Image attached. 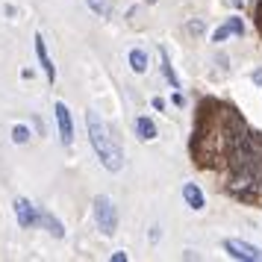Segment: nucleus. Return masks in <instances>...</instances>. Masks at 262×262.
<instances>
[{
  "label": "nucleus",
  "instance_id": "f257e3e1",
  "mask_svg": "<svg viewBox=\"0 0 262 262\" xmlns=\"http://www.w3.org/2000/svg\"><path fill=\"white\" fill-rule=\"evenodd\" d=\"M194 168L221 177V189L242 203H262V133L221 97H203L189 139Z\"/></svg>",
  "mask_w": 262,
  "mask_h": 262
},
{
  "label": "nucleus",
  "instance_id": "f03ea898",
  "mask_svg": "<svg viewBox=\"0 0 262 262\" xmlns=\"http://www.w3.org/2000/svg\"><path fill=\"white\" fill-rule=\"evenodd\" d=\"M85 127H89V139H92V147H95L97 159L103 162V168L106 171H121V165H124V154H121V144L118 139L109 133V127L100 121V115L97 112H85Z\"/></svg>",
  "mask_w": 262,
  "mask_h": 262
},
{
  "label": "nucleus",
  "instance_id": "7ed1b4c3",
  "mask_svg": "<svg viewBox=\"0 0 262 262\" xmlns=\"http://www.w3.org/2000/svg\"><path fill=\"white\" fill-rule=\"evenodd\" d=\"M95 221L100 227V233H115V227H118V209H115V203L109 201L106 194H97L95 198Z\"/></svg>",
  "mask_w": 262,
  "mask_h": 262
},
{
  "label": "nucleus",
  "instance_id": "20e7f679",
  "mask_svg": "<svg viewBox=\"0 0 262 262\" xmlns=\"http://www.w3.org/2000/svg\"><path fill=\"white\" fill-rule=\"evenodd\" d=\"M224 250L233 259H245V262H262V248H253L248 242L238 238H224Z\"/></svg>",
  "mask_w": 262,
  "mask_h": 262
},
{
  "label": "nucleus",
  "instance_id": "39448f33",
  "mask_svg": "<svg viewBox=\"0 0 262 262\" xmlns=\"http://www.w3.org/2000/svg\"><path fill=\"white\" fill-rule=\"evenodd\" d=\"M56 124H59V139H62V144H71V142H74V121H71V112H68V106H65L62 100H56Z\"/></svg>",
  "mask_w": 262,
  "mask_h": 262
},
{
  "label": "nucleus",
  "instance_id": "423d86ee",
  "mask_svg": "<svg viewBox=\"0 0 262 262\" xmlns=\"http://www.w3.org/2000/svg\"><path fill=\"white\" fill-rule=\"evenodd\" d=\"M15 215H18V224L24 227V230H30V227H36V218H38V209L33 206L30 201H15Z\"/></svg>",
  "mask_w": 262,
  "mask_h": 262
},
{
  "label": "nucleus",
  "instance_id": "0eeeda50",
  "mask_svg": "<svg viewBox=\"0 0 262 262\" xmlns=\"http://www.w3.org/2000/svg\"><path fill=\"white\" fill-rule=\"evenodd\" d=\"M36 56H38V62H41V68H45V74H48V80L53 83V80H56V65L50 62L48 41H45V36H41V33H36Z\"/></svg>",
  "mask_w": 262,
  "mask_h": 262
},
{
  "label": "nucleus",
  "instance_id": "6e6552de",
  "mask_svg": "<svg viewBox=\"0 0 262 262\" xmlns=\"http://www.w3.org/2000/svg\"><path fill=\"white\" fill-rule=\"evenodd\" d=\"M245 33V24H242V18H230V21H224V24L218 27L212 33V41H224V38L230 36H242Z\"/></svg>",
  "mask_w": 262,
  "mask_h": 262
},
{
  "label": "nucleus",
  "instance_id": "1a4fd4ad",
  "mask_svg": "<svg viewBox=\"0 0 262 262\" xmlns=\"http://www.w3.org/2000/svg\"><path fill=\"white\" fill-rule=\"evenodd\" d=\"M36 224H41L45 230H50V236H56V238L65 236V227H62V221H59V218H53L50 212H45V209H38Z\"/></svg>",
  "mask_w": 262,
  "mask_h": 262
},
{
  "label": "nucleus",
  "instance_id": "9d476101",
  "mask_svg": "<svg viewBox=\"0 0 262 262\" xmlns=\"http://www.w3.org/2000/svg\"><path fill=\"white\" fill-rule=\"evenodd\" d=\"M183 198H186V203H189V206L194 209V212L206 206V198H203V191L198 189L194 183H186V186H183Z\"/></svg>",
  "mask_w": 262,
  "mask_h": 262
},
{
  "label": "nucleus",
  "instance_id": "9b49d317",
  "mask_svg": "<svg viewBox=\"0 0 262 262\" xmlns=\"http://www.w3.org/2000/svg\"><path fill=\"white\" fill-rule=\"evenodd\" d=\"M136 136L144 142H154L156 139V124L150 118H136Z\"/></svg>",
  "mask_w": 262,
  "mask_h": 262
},
{
  "label": "nucleus",
  "instance_id": "f8f14e48",
  "mask_svg": "<svg viewBox=\"0 0 262 262\" xmlns=\"http://www.w3.org/2000/svg\"><path fill=\"white\" fill-rule=\"evenodd\" d=\"M159 59H162V71H165L171 89H180V77L174 74V68H171V59H168V50L165 48H159Z\"/></svg>",
  "mask_w": 262,
  "mask_h": 262
},
{
  "label": "nucleus",
  "instance_id": "ddd939ff",
  "mask_svg": "<svg viewBox=\"0 0 262 262\" xmlns=\"http://www.w3.org/2000/svg\"><path fill=\"white\" fill-rule=\"evenodd\" d=\"M130 68H133L136 74H142L144 68H147V53H144L142 48H133V50H130Z\"/></svg>",
  "mask_w": 262,
  "mask_h": 262
},
{
  "label": "nucleus",
  "instance_id": "4468645a",
  "mask_svg": "<svg viewBox=\"0 0 262 262\" xmlns=\"http://www.w3.org/2000/svg\"><path fill=\"white\" fill-rule=\"evenodd\" d=\"M12 142H15V144L30 142V130H27L24 124H15V127H12Z\"/></svg>",
  "mask_w": 262,
  "mask_h": 262
},
{
  "label": "nucleus",
  "instance_id": "2eb2a0df",
  "mask_svg": "<svg viewBox=\"0 0 262 262\" xmlns=\"http://www.w3.org/2000/svg\"><path fill=\"white\" fill-rule=\"evenodd\" d=\"M253 18H256V30L262 36V0H256V6H253Z\"/></svg>",
  "mask_w": 262,
  "mask_h": 262
},
{
  "label": "nucleus",
  "instance_id": "dca6fc26",
  "mask_svg": "<svg viewBox=\"0 0 262 262\" xmlns=\"http://www.w3.org/2000/svg\"><path fill=\"white\" fill-rule=\"evenodd\" d=\"M89 6H92L97 15H106V0H89Z\"/></svg>",
  "mask_w": 262,
  "mask_h": 262
},
{
  "label": "nucleus",
  "instance_id": "f3484780",
  "mask_svg": "<svg viewBox=\"0 0 262 262\" xmlns=\"http://www.w3.org/2000/svg\"><path fill=\"white\" fill-rule=\"evenodd\" d=\"M189 33H203V21H191V24H189Z\"/></svg>",
  "mask_w": 262,
  "mask_h": 262
},
{
  "label": "nucleus",
  "instance_id": "a211bd4d",
  "mask_svg": "<svg viewBox=\"0 0 262 262\" xmlns=\"http://www.w3.org/2000/svg\"><path fill=\"white\" fill-rule=\"evenodd\" d=\"M127 259H130V256H127L124 250H118V253H112V262H127Z\"/></svg>",
  "mask_w": 262,
  "mask_h": 262
},
{
  "label": "nucleus",
  "instance_id": "6ab92c4d",
  "mask_svg": "<svg viewBox=\"0 0 262 262\" xmlns=\"http://www.w3.org/2000/svg\"><path fill=\"white\" fill-rule=\"evenodd\" d=\"M150 103H154V109H159V112H162V109H165V100H162V97H154V100H150Z\"/></svg>",
  "mask_w": 262,
  "mask_h": 262
},
{
  "label": "nucleus",
  "instance_id": "aec40b11",
  "mask_svg": "<svg viewBox=\"0 0 262 262\" xmlns=\"http://www.w3.org/2000/svg\"><path fill=\"white\" fill-rule=\"evenodd\" d=\"M253 83L262 89V68H256V71H253Z\"/></svg>",
  "mask_w": 262,
  "mask_h": 262
},
{
  "label": "nucleus",
  "instance_id": "412c9836",
  "mask_svg": "<svg viewBox=\"0 0 262 262\" xmlns=\"http://www.w3.org/2000/svg\"><path fill=\"white\" fill-rule=\"evenodd\" d=\"M171 100H174V106H183V95H180V92H174V97H171Z\"/></svg>",
  "mask_w": 262,
  "mask_h": 262
},
{
  "label": "nucleus",
  "instance_id": "4be33fe9",
  "mask_svg": "<svg viewBox=\"0 0 262 262\" xmlns=\"http://www.w3.org/2000/svg\"><path fill=\"white\" fill-rule=\"evenodd\" d=\"M147 3H154V0H147Z\"/></svg>",
  "mask_w": 262,
  "mask_h": 262
}]
</instances>
